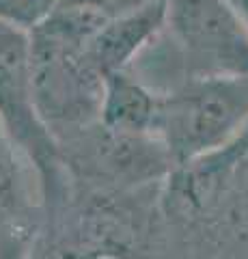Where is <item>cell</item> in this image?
Wrapping results in <instances>:
<instances>
[{
	"instance_id": "1",
	"label": "cell",
	"mask_w": 248,
	"mask_h": 259,
	"mask_svg": "<svg viewBox=\"0 0 248 259\" xmlns=\"http://www.w3.org/2000/svg\"><path fill=\"white\" fill-rule=\"evenodd\" d=\"M104 22L84 7L61 5L30 30L35 102L57 143L100 121L104 76L86 48Z\"/></svg>"
},
{
	"instance_id": "2",
	"label": "cell",
	"mask_w": 248,
	"mask_h": 259,
	"mask_svg": "<svg viewBox=\"0 0 248 259\" xmlns=\"http://www.w3.org/2000/svg\"><path fill=\"white\" fill-rule=\"evenodd\" d=\"M248 127V76L186 78L160 91L154 134L175 166L222 149Z\"/></svg>"
},
{
	"instance_id": "3",
	"label": "cell",
	"mask_w": 248,
	"mask_h": 259,
	"mask_svg": "<svg viewBox=\"0 0 248 259\" xmlns=\"http://www.w3.org/2000/svg\"><path fill=\"white\" fill-rule=\"evenodd\" d=\"M0 123L35 168L43 214L57 209L69 192V175L59 143L37 110L30 32L7 22H0Z\"/></svg>"
},
{
	"instance_id": "4",
	"label": "cell",
	"mask_w": 248,
	"mask_h": 259,
	"mask_svg": "<svg viewBox=\"0 0 248 259\" xmlns=\"http://www.w3.org/2000/svg\"><path fill=\"white\" fill-rule=\"evenodd\" d=\"M181 80L248 76V22L233 0H169L166 28Z\"/></svg>"
},
{
	"instance_id": "5",
	"label": "cell",
	"mask_w": 248,
	"mask_h": 259,
	"mask_svg": "<svg viewBox=\"0 0 248 259\" xmlns=\"http://www.w3.org/2000/svg\"><path fill=\"white\" fill-rule=\"evenodd\" d=\"M24 153L0 123V259H24L43 227L30 199Z\"/></svg>"
},
{
	"instance_id": "6",
	"label": "cell",
	"mask_w": 248,
	"mask_h": 259,
	"mask_svg": "<svg viewBox=\"0 0 248 259\" xmlns=\"http://www.w3.org/2000/svg\"><path fill=\"white\" fill-rule=\"evenodd\" d=\"M169 0H156L142 9L106 20L89 41V59L102 76L132 69L166 28Z\"/></svg>"
},
{
	"instance_id": "7",
	"label": "cell",
	"mask_w": 248,
	"mask_h": 259,
	"mask_svg": "<svg viewBox=\"0 0 248 259\" xmlns=\"http://www.w3.org/2000/svg\"><path fill=\"white\" fill-rule=\"evenodd\" d=\"M160 91L132 69L104 76L100 123L121 134H154ZM156 136V134H154Z\"/></svg>"
},
{
	"instance_id": "8",
	"label": "cell",
	"mask_w": 248,
	"mask_h": 259,
	"mask_svg": "<svg viewBox=\"0 0 248 259\" xmlns=\"http://www.w3.org/2000/svg\"><path fill=\"white\" fill-rule=\"evenodd\" d=\"M24 259H108L91 242L59 223H43Z\"/></svg>"
},
{
	"instance_id": "9",
	"label": "cell",
	"mask_w": 248,
	"mask_h": 259,
	"mask_svg": "<svg viewBox=\"0 0 248 259\" xmlns=\"http://www.w3.org/2000/svg\"><path fill=\"white\" fill-rule=\"evenodd\" d=\"M63 0H0V22L33 30L61 7Z\"/></svg>"
},
{
	"instance_id": "10",
	"label": "cell",
	"mask_w": 248,
	"mask_h": 259,
	"mask_svg": "<svg viewBox=\"0 0 248 259\" xmlns=\"http://www.w3.org/2000/svg\"><path fill=\"white\" fill-rule=\"evenodd\" d=\"M151 3H156V0H63L61 5L84 7V9L102 15L104 20H113V18H121V15L138 11Z\"/></svg>"
},
{
	"instance_id": "11",
	"label": "cell",
	"mask_w": 248,
	"mask_h": 259,
	"mask_svg": "<svg viewBox=\"0 0 248 259\" xmlns=\"http://www.w3.org/2000/svg\"><path fill=\"white\" fill-rule=\"evenodd\" d=\"M233 3H235V7L239 9V13L244 15V20L248 22V0H233Z\"/></svg>"
}]
</instances>
